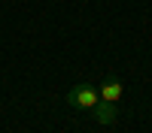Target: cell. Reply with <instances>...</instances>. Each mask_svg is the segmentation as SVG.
<instances>
[{
    "instance_id": "cell-3",
    "label": "cell",
    "mask_w": 152,
    "mask_h": 133,
    "mask_svg": "<svg viewBox=\"0 0 152 133\" xmlns=\"http://www.w3.org/2000/svg\"><path fill=\"white\" fill-rule=\"evenodd\" d=\"M100 100H107V103H119L122 100V79L119 76H107L104 82H100Z\"/></svg>"
},
{
    "instance_id": "cell-2",
    "label": "cell",
    "mask_w": 152,
    "mask_h": 133,
    "mask_svg": "<svg viewBox=\"0 0 152 133\" xmlns=\"http://www.w3.org/2000/svg\"><path fill=\"white\" fill-rule=\"evenodd\" d=\"M91 115H94V121H97L100 127H113V124H116V118H119V109H116V103L97 100V106L91 109Z\"/></svg>"
},
{
    "instance_id": "cell-1",
    "label": "cell",
    "mask_w": 152,
    "mask_h": 133,
    "mask_svg": "<svg viewBox=\"0 0 152 133\" xmlns=\"http://www.w3.org/2000/svg\"><path fill=\"white\" fill-rule=\"evenodd\" d=\"M97 100H100V91L94 88L91 82H76L73 88L67 91V103L73 106V109H91L97 106Z\"/></svg>"
}]
</instances>
